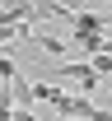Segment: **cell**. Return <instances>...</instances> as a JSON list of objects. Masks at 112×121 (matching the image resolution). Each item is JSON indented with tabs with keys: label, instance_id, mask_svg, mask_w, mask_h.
<instances>
[{
	"label": "cell",
	"instance_id": "cell-1",
	"mask_svg": "<svg viewBox=\"0 0 112 121\" xmlns=\"http://www.w3.org/2000/svg\"><path fill=\"white\" fill-rule=\"evenodd\" d=\"M51 107H56V117H61V121H89V117H94V103H89V98L65 93V89H61V98H56Z\"/></svg>",
	"mask_w": 112,
	"mask_h": 121
},
{
	"label": "cell",
	"instance_id": "cell-2",
	"mask_svg": "<svg viewBox=\"0 0 112 121\" xmlns=\"http://www.w3.org/2000/svg\"><path fill=\"white\" fill-rule=\"evenodd\" d=\"M56 75H61V79H75V89H80V98L98 89V75L89 70V60H84V65H70V60H65V65H56Z\"/></svg>",
	"mask_w": 112,
	"mask_h": 121
},
{
	"label": "cell",
	"instance_id": "cell-3",
	"mask_svg": "<svg viewBox=\"0 0 112 121\" xmlns=\"http://www.w3.org/2000/svg\"><path fill=\"white\" fill-rule=\"evenodd\" d=\"M70 47H84L89 56L103 51V33H70Z\"/></svg>",
	"mask_w": 112,
	"mask_h": 121
},
{
	"label": "cell",
	"instance_id": "cell-4",
	"mask_svg": "<svg viewBox=\"0 0 112 121\" xmlns=\"http://www.w3.org/2000/svg\"><path fill=\"white\" fill-rule=\"evenodd\" d=\"M28 42H33V47H42L47 56H65V51H70L65 42H56V37H42V33H28Z\"/></svg>",
	"mask_w": 112,
	"mask_h": 121
},
{
	"label": "cell",
	"instance_id": "cell-5",
	"mask_svg": "<svg viewBox=\"0 0 112 121\" xmlns=\"http://www.w3.org/2000/svg\"><path fill=\"white\" fill-rule=\"evenodd\" d=\"M28 93H33V103H56V98H61V89H56V84H42V79L28 84Z\"/></svg>",
	"mask_w": 112,
	"mask_h": 121
},
{
	"label": "cell",
	"instance_id": "cell-6",
	"mask_svg": "<svg viewBox=\"0 0 112 121\" xmlns=\"http://www.w3.org/2000/svg\"><path fill=\"white\" fill-rule=\"evenodd\" d=\"M89 70L98 75V84H103V79H112V56H108V51H98V56L89 60Z\"/></svg>",
	"mask_w": 112,
	"mask_h": 121
},
{
	"label": "cell",
	"instance_id": "cell-7",
	"mask_svg": "<svg viewBox=\"0 0 112 121\" xmlns=\"http://www.w3.org/2000/svg\"><path fill=\"white\" fill-rule=\"evenodd\" d=\"M9 121H42V117H37V112H28V107H14V117H9Z\"/></svg>",
	"mask_w": 112,
	"mask_h": 121
}]
</instances>
